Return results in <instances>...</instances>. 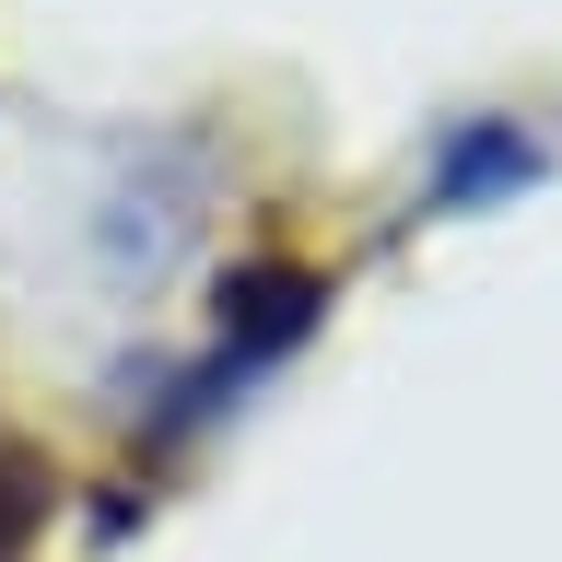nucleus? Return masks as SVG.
<instances>
[{
    "instance_id": "f257e3e1",
    "label": "nucleus",
    "mask_w": 562,
    "mask_h": 562,
    "mask_svg": "<svg viewBox=\"0 0 562 562\" xmlns=\"http://www.w3.org/2000/svg\"><path fill=\"white\" fill-rule=\"evenodd\" d=\"M47 504H59V481H47V457L0 422V562L35 551V527H47Z\"/></svg>"
}]
</instances>
